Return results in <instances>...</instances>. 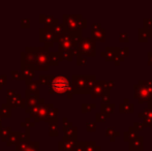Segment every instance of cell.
<instances>
[{
	"instance_id": "cell-1",
	"label": "cell",
	"mask_w": 152,
	"mask_h": 151,
	"mask_svg": "<svg viewBox=\"0 0 152 151\" xmlns=\"http://www.w3.org/2000/svg\"><path fill=\"white\" fill-rule=\"evenodd\" d=\"M36 66L37 69H48L50 65V53L42 48H27L26 56L22 58V63Z\"/></svg>"
},
{
	"instance_id": "cell-2",
	"label": "cell",
	"mask_w": 152,
	"mask_h": 151,
	"mask_svg": "<svg viewBox=\"0 0 152 151\" xmlns=\"http://www.w3.org/2000/svg\"><path fill=\"white\" fill-rule=\"evenodd\" d=\"M63 26L68 34L82 37V29L86 27V20L82 15H63Z\"/></svg>"
},
{
	"instance_id": "cell-3",
	"label": "cell",
	"mask_w": 152,
	"mask_h": 151,
	"mask_svg": "<svg viewBox=\"0 0 152 151\" xmlns=\"http://www.w3.org/2000/svg\"><path fill=\"white\" fill-rule=\"evenodd\" d=\"M95 81V76H72V82L70 85L72 93L88 94L91 92Z\"/></svg>"
},
{
	"instance_id": "cell-4",
	"label": "cell",
	"mask_w": 152,
	"mask_h": 151,
	"mask_svg": "<svg viewBox=\"0 0 152 151\" xmlns=\"http://www.w3.org/2000/svg\"><path fill=\"white\" fill-rule=\"evenodd\" d=\"M134 97L138 99L139 104L152 101V80H139L134 85Z\"/></svg>"
},
{
	"instance_id": "cell-5",
	"label": "cell",
	"mask_w": 152,
	"mask_h": 151,
	"mask_svg": "<svg viewBox=\"0 0 152 151\" xmlns=\"http://www.w3.org/2000/svg\"><path fill=\"white\" fill-rule=\"evenodd\" d=\"M76 54L86 57H94L96 55V44L91 37H84L80 40L76 49Z\"/></svg>"
},
{
	"instance_id": "cell-6",
	"label": "cell",
	"mask_w": 152,
	"mask_h": 151,
	"mask_svg": "<svg viewBox=\"0 0 152 151\" xmlns=\"http://www.w3.org/2000/svg\"><path fill=\"white\" fill-rule=\"evenodd\" d=\"M70 89H72V86L66 77H55L50 82V93L52 92L57 93V94H64V93H67Z\"/></svg>"
},
{
	"instance_id": "cell-7",
	"label": "cell",
	"mask_w": 152,
	"mask_h": 151,
	"mask_svg": "<svg viewBox=\"0 0 152 151\" xmlns=\"http://www.w3.org/2000/svg\"><path fill=\"white\" fill-rule=\"evenodd\" d=\"M106 92H110V90H109V88H108V84H107V81L96 80L90 92L92 98L102 97Z\"/></svg>"
},
{
	"instance_id": "cell-8",
	"label": "cell",
	"mask_w": 152,
	"mask_h": 151,
	"mask_svg": "<svg viewBox=\"0 0 152 151\" xmlns=\"http://www.w3.org/2000/svg\"><path fill=\"white\" fill-rule=\"evenodd\" d=\"M40 39L46 44L47 47H52L55 40H57L52 30L46 26H45V28L40 29Z\"/></svg>"
},
{
	"instance_id": "cell-9",
	"label": "cell",
	"mask_w": 152,
	"mask_h": 151,
	"mask_svg": "<svg viewBox=\"0 0 152 151\" xmlns=\"http://www.w3.org/2000/svg\"><path fill=\"white\" fill-rule=\"evenodd\" d=\"M77 139H70L65 138L58 144V147L61 151H76L77 147Z\"/></svg>"
},
{
	"instance_id": "cell-10",
	"label": "cell",
	"mask_w": 152,
	"mask_h": 151,
	"mask_svg": "<svg viewBox=\"0 0 152 151\" xmlns=\"http://www.w3.org/2000/svg\"><path fill=\"white\" fill-rule=\"evenodd\" d=\"M119 50L120 48L118 47H107L104 51L100 53L102 57H104L106 61H113L119 55Z\"/></svg>"
},
{
	"instance_id": "cell-11",
	"label": "cell",
	"mask_w": 152,
	"mask_h": 151,
	"mask_svg": "<svg viewBox=\"0 0 152 151\" xmlns=\"http://www.w3.org/2000/svg\"><path fill=\"white\" fill-rule=\"evenodd\" d=\"M138 116L140 117V118L144 119V122L142 123L143 126L149 127V125H150V121L152 119V101L151 103H148V106H147L146 109H145L143 112H141V113H139Z\"/></svg>"
},
{
	"instance_id": "cell-12",
	"label": "cell",
	"mask_w": 152,
	"mask_h": 151,
	"mask_svg": "<svg viewBox=\"0 0 152 151\" xmlns=\"http://www.w3.org/2000/svg\"><path fill=\"white\" fill-rule=\"evenodd\" d=\"M17 151H39L38 143H30L27 141L17 142Z\"/></svg>"
},
{
	"instance_id": "cell-13",
	"label": "cell",
	"mask_w": 152,
	"mask_h": 151,
	"mask_svg": "<svg viewBox=\"0 0 152 151\" xmlns=\"http://www.w3.org/2000/svg\"><path fill=\"white\" fill-rule=\"evenodd\" d=\"M143 141H144V138L142 136H139L136 139L132 140V141L128 142V150L134 151H142L143 150Z\"/></svg>"
},
{
	"instance_id": "cell-14",
	"label": "cell",
	"mask_w": 152,
	"mask_h": 151,
	"mask_svg": "<svg viewBox=\"0 0 152 151\" xmlns=\"http://www.w3.org/2000/svg\"><path fill=\"white\" fill-rule=\"evenodd\" d=\"M52 108H53L52 104H48V105H40L39 110H38V113L35 116V120L36 121H39V120H42V119L46 120L49 110L52 109Z\"/></svg>"
},
{
	"instance_id": "cell-15",
	"label": "cell",
	"mask_w": 152,
	"mask_h": 151,
	"mask_svg": "<svg viewBox=\"0 0 152 151\" xmlns=\"http://www.w3.org/2000/svg\"><path fill=\"white\" fill-rule=\"evenodd\" d=\"M119 112L124 114H127V113L132 114L134 112V105L129 103V101L127 98H124L123 103H121L119 105Z\"/></svg>"
},
{
	"instance_id": "cell-16",
	"label": "cell",
	"mask_w": 152,
	"mask_h": 151,
	"mask_svg": "<svg viewBox=\"0 0 152 151\" xmlns=\"http://www.w3.org/2000/svg\"><path fill=\"white\" fill-rule=\"evenodd\" d=\"M91 38L94 42H106V29L104 28H100L98 30H94L91 31Z\"/></svg>"
},
{
	"instance_id": "cell-17",
	"label": "cell",
	"mask_w": 152,
	"mask_h": 151,
	"mask_svg": "<svg viewBox=\"0 0 152 151\" xmlns=\"http://www.w3.org/2000/svg\"><path fill=\"white\" fill-rule=\"evenodd\" d=\"M114 109H115L114 104H111V103H108V104L102 103L100 104V113L104 114L107 118H110L111 115H112L113 112H114Z\"/></svg>"
},
{
	"instance_id": "cell-18",
	"label": "cell",
	"mask_w": 152,
	"mask_h": 151,
	"mask_svg": "<svg viewBox=\"0 0 152 151\" xmlns=\"http://www.w3.org/2000/svg\"><path fill=\"white\" fill-rule=\"evenodd\" d=\"M137 137H139V131H137L134 126H130L129 128L124 133L123 140L125 142H129V141H132V140L136 139Z\"/></svg>"
},
{
	"instance_id": "cell-19",
	"label": "cell",
	"mask_w": 152,
	"mask_h": 151,
	"mask_svg": "<svg viewBox=\"0 0 152 151\" xmlns=\"http://www.w3.org/2000/svg\"><path fill=\"white\" fill-rule=\"evenodd\" d=\"M40 21L44 22V24L46 25V27H51L53 26L54 24L58 23V21L56 19H54L52 16H40Z\"/></svg>"
},
{
	"instance_id": "cell-20",
	"label": "cell",
	"mask_w": 152,
	"mask_h": 151,
	"mask_svg": "<svg viewBox=\"0 0 152 151\" xmlns=\"http://www.w3.org/2000/svg\"><path fill=\"white\" fill-rule=\"evenodd\" d=\"M84 151H100V146L95 142H84Z\"/></svg>"
},
{
	"instance_id": "cell-21",
	"label": "cell",
	"mask_w": 152,
	"mask_h": 151,
	"mask_svg": "<svg viewBox=\"0 0 152 151\" xmlns=\"http://www.w3.org/2000/svg\"><path fill=\"white\" fill-rule=\"evenodd\" d=\"M38 81H29L27 82V86H28V92H31L32 94H34V92H36V94H38Z\"/></svg>"
},
{
	"instance_id": "cell-22",
	"label": "cell",
	"mask_w": 152,
	"mask_h": 151,
	"mask_svg": "<svg viewBox=\"0 0 152 151\" xmlns=\"http://www.w3.org/2000/svg\"><path fill=\"white\" fill-rule=\"evenodd\" d=\"M138 35H139V42H148V32H147V29L144 28H139L138 30Z\"/></svg>"
},
{
	"instance_id": "cell-23",
	"label": "cell",
	"mask_w": 152,
	"mask_h": 151,
	"mask_svg": "<svg viewBox=\"0 0 152 151\" xmlns=\"http://www.w3.org/2000/svg\"><path fill=\"white\" fill-rule=\"evenodd\" d=\"M21 75H22V78L32 79L34 77V71L29 66H26V69L22 66V74Z\"/></svg>"
},
{
	"instance_id": "cell-24",
	"label": "cell",
	"mask_w": 152,
	"mask_h": 151,
	"mask_svg": "<svg viewBox=\"0 0 152 151\" xmlns=\"http://www.w3.org/2000/svg\"><path fill=\"white\" fill-rule=\"evenodd\" d=\"M0 116L10 117V107L7 105H2L0 108Z\"/></svg>"
},
{
	"instance_id": "cell-25",
	"label": "cell",
	"mask_w": 152,
	"mask_h": 151,
	"mask_svg": "<svg viewBox=\"0 0 152 151\" xmlns=\"http://www.w3.org/2000/svg\"><path fill=\"white\" fill-rule=\"evenodd\" d=\"M57 121H51L50 122V135L51 136H57L58 135V126H57Z\"/></svg>"
},
{
	"instance_id": "cell-26",
	"label": "cell",
	"mask_w": 152,
	"mask_h": 151,
	"mask_svg": "<svg viewBox=\"0 0 152 151\" xmlns=\"http://www.w3.org/2000/svg\"><path fill=\"white\" fill-rule=\"evenodd\" d=\"M106 136L107 137H118V136H120V133L119 131H116V129H115V127H108V128L106 129Z\"/></svg>"
},
{
	"instance_id": "cell-27",
	"label": "cell",
	"mask_w": 152,
	"mask_h": 151,
	"mask_svg": "<svg viewBox=\"0 0 152 151\" xmlns=\"http://www.w3.org/2000/svg\"><path fill=\"white\" fill-rule=\"evenodd\" d=\"M96 107V104H83L82 105V113H87L90 112Z\"/></svg>"
},
{
	"instance_id": "cell-28",
	"label": "cell",
	"mask_w": 152,
	"mask_h": 151,
	"mask_svg": "<svg viewBox=\"0 0 152 151\" xmlns=\"http://www.w3.org/2000/svg\"><path fill=\"white\" fill-rule=\"evenodd\" d=\"M129 55V48L128 47H124V48H120L119 50V56H121L122 58H125Z\"/></svg>"
},
{
	"instance_id": "cell-29",
	"label": "cell",
	"mask_w": 152,
	"mask_h": 151,
	"mask_svg": "<svg viewBox=\"0 0 152 151\" xmlns=\"http://www.w3.org/2000/svg\"><path fill=\"white\" fill-rule=\"evenodd\" d=\"M19 133H12V135H10V137H8V142H7V145H12V143H15V142L18 141V137H19Z\"/></svg>"
},
{
	"instance_id": "cell-30",
	"label": "cell",
	"mask_w": 152,
	"mask_h": 151,
	"mask_svg": "<svg viewBox=\"0 0 152 151\" xmlns=\"http://www.w3.org/2000/svg\"><path fill=\"white\" fill-rule=\"evenodd\" d=\"M143 28L144 29L152 28V19H144L143 20Z\"/></svg>"
},
{
	"instance_id": "cell-31",
	"label": "cell",
	"mask_w": 152,
	"mask_h": 151,
	"mask_svg": "<svg viewBox=\"0 0 152 151\" xmlns=\"http://www.w3.org/2000/svg\"><path fill=\"white\" fill-rule=\"evenodd\" d=\"M86 129L87 131H96V122H87L86 123Z\"/></svg>"
},
{
	"instance_id": "cell-32",
	"label": "cell",
	"mask_w": 152,
	"mask_h": 151,
	"mask_svg": "<svg viewBox=\"0 0 152 151\" xmlns=\"http://www.w3.org/2000/svg\"><path fill=\"white\" fill-rule=\"evenodd\" d=\"M10 127H4V128L1 129V133H0V135L2 136V138H3V140H6V138L10 137Z\"/></svg>"
},
{
	"instance_id": "cell-33",
	"label": "cell",
	"mask_w": 152,
	"mask_h": 151,
	"mask_svg": "<svg viewBox=\"0 0 152 151\" xmlns=\"http://www.w3.org/2000/svg\"><path fill=\"white\" fill-rule=\"evenodd\" d=\"M129 40V36L126 32L119 33V42H127Z\"/></svg>"
},
{
	"instance_id": "cell-34",
	"label": "cell",
	"mask_w": 152,
	"mask_h": 151,
	"mask_svg": "<svg viewBox=\"0 0 152 151\" xmlns=\"http://www.w3.org/2000/svg\"><path fill=\"white\" fill-rule=\"evenodd\" d=\"M95 120H96V122H104V121L107 120V117L99 112V113L95 114Z\"/></svg>"
},
{
	"instance_id": "cell-35",
	"label": "cell",
	"mask_w": 152,
	"mask_h": 151,
	"mask_svg": "<svg viewBox=\"0 0 152 151\" xmlns=\"http://www.w3.org/2000/svg\"><path fill=\"white\" fill-rule=\"evenodd\" d=\"M77 63H78V65H84L87 63V58H85L84 56H82V55H78L77 56Z\"/></svg>"
},
{
	"instance_id": "cell-36",
	"label": "cell",
	"mask_w": 152,
	"mask_h": 151,
	"mask_svg": "<svg viewBox=\"0 0 152 151\" xmlns=\"http://www.w3.org/2000/svg\"><path fill=\"white\" fill-rule=\"evenodd\" d=\"M102 103H104V104L110 103V92H106L104 95H102Z\"/></svg>"
},
{
	"instance_id": "cell-37",
	"label": "cell",
	"mask_w": 152,
	"mask_h": 151,
	"mask_svg": "<svg viewBox=\"0 0 152 151\" xmlns=\"http://www.w3.org/2000/svg\"><path fill=\"white\" fill-rule=\"evenodd\" d=\"M132 126H134V128H136L137 131H139V133H140V131H142L143 129L145 128V127L143 126V124H142V123H139V122H134V125H132Z\"/></svg>"
},
{
	"instance_id": "cell-38",
	"label": "cell",
	"mask_w": 152,
	"mask_h": 151,
	"mask_svg": "<svg viewBox=\"0 0 152 151\" xmlns=\"http://www.w3.org/2000/svg\"><path fill=\"white\" fill-rule=\"evenodd\" d=\"M123 61H124V58H122L121 56H119V55H118V56H117L116 58L113 60V63H114L116 66H118V65L120 64L121 62H123Z\"/></svg>"
},
{
	"instance_id": "cell-39",
	"label": "cell",
	"mask_w": 152,
	"mask_h": 151,
	"mask_svg": "<svg viewBox=\"0 0 152 151\" xmlns=\"http://www.w3.org/2000/svg\"><path fill=\"white\" fill-rule=\"evenodd\" d=\"M102 28V25L99 24V23H94V24H92L91 26V31H94V30H98V29Z\"/></svg>"
},
{
	"instance_id": "cell-40",
	"label": "cell",
	"mask_w": 152,
	"mask_h": 151,
	"mask_svg": "<svg viewBox=\"0 0 152 151\" xmlns=\"http://www.w3.org/2000/svg\"><path fill=\"white\" fill-rule=\"evenodd\" d=\"M12 77H14L15 79H22V75H21L20 73H18V71H12Z\"/></svg>"
},
{
	"instance_id": "cell-41",
	"label": "cell",
	"mask_w": 152,
	"mask_h": 151,
	"mask_svg": "<svg viewBox=\"0 0 152 151\" xmlns=\"http://www.w3.org/2000/svg\"><path fill=\"white\" fill-rule=\"evenodd\" d=\"M147 56H148V65L152 66V52L147 53Z\"/></svg>"
},
{
	"instance_id": "cell-42",
	"label": "cell",
	"mask_w": 152,
	"mask_h": 151,
	"mask_svg": "<svg viewBox=\"0 0 152 151\" xmlns=\"http://www.w3.org/2000/svg\"><path fill=\"white\" fill-rule=\"evenodd\" d=\"M147 32H148V36L152 37V28L151 29H147Z\"/></svg>"
},
{
	"instance_id": "cell-43",
	"label": "cell",
	"mask_w": 152,
	"mask_h": 151,
	"mask_svg": "<svg viewBox=\"0 0 152 151\" xmlns=\"http://www.w3.org/2000/svg\"><path fill=\"white\" fill-rule=\"evenodd\" d=\"M110 141L111 142H114L115 141V137H110Z\"/></svg>"
},
{
	"instance_id": "cell-44",
	"label": "cell",
	"mask_w": 152,
	"mask_h": 151,
	"mask_svg": "<svg viewBox=\"0 0 152 151\" xmlns=\"http://www.w3.org/2000/svg\"><path fill=\"white\" fill-rule=\"evenodd\" d=\"M149 127H152V119H151V121H150V125H149Z\"/></svg>"
},
{
	"instance_id": "cell-45",
	"label": "cell",
	"mask_w": 152,
	"mask_h": 151,
	"mask_svg": "<svg viewBox=\"0 0 152 151\" xmlns=\"http://www.w3.org/2000/svg\"><path fill=\"white\" fill-rule=\"evenodd\" d=\"M0 123H1V116H0Z\"/></svg>"
}]
</instances>
